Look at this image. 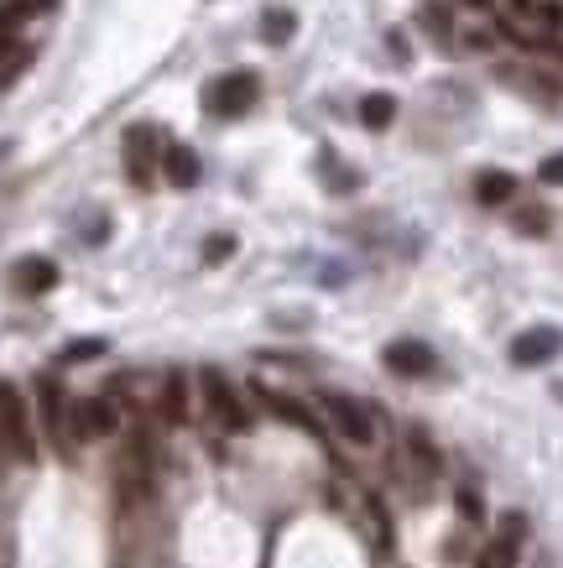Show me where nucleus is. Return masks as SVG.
Masks as SVG:
<instances>
[{
  "label": "nucleus",
  "instance_id": "nucleus-7",
  "mask_svg": "<svg viewBox=\"0 0 563 568\" xmlns=\"http://www.w3.org/2000/svg\"><path fill=\"white\" fill-rule=\"evenodd\" d=\"M125 172H131L136 189H152V178H157V131L152 125L125 131Z\"/></svg>",
  "mask_w": 563,
  "mask_h": 568
},
{
  "label": "nucleus",
  "instance_id": "nucleus-15",
  "mask_svg": "<svg viewBox=\"0 0 563 568\" xmlns=\"http://www.w3.org/2000/svg\"><path fill=\"white\" fill-rule=\"evenodd\" d=\"M292 32H298V16H292L287 5H266V11H261V37H266L272 48H282Z\"/></svg>",
  "mask_w": 563,
  "mask_h": 568
},
{
  "label": "nucleus",
  "instance_id": "nucleus-8",
  "mask_svg": "<svg viewBox=\"0 0 563 568\" xmlns=\"http://www.w3.org/2000/svg\"><path fill=\"white\" fill-rule=\"evenodd\" d=\"M381 360H386V371H392V376H412V380L439 371V355H433L422 339H392V345L381 350Z\"/></svg>",
  "mask_w": 563,
  "mask_h": 568
},
{
  "label": "nucleus",
  "instance_id": "nucleus-6",
  "mask_svg": "<svg viewBox=\"0 0 563 568\" xmlns=\"http://www.w3.org/2000/svg\"><path fill=\"white\" fill-rule=\"evenodd\" d=\"M69 423L79 438H110L120 427V407L110 397H84V402L69 407Z\"/></svg>",
  "mask_w": 563,
  "mask_h": 568
},
{
  "label": "nucleus",
  "instance_id": "nucleus-17",
  "mask_svg": "<svg viewBox=\"0 0 563 568\" xmlns=\"http://www.w3.org/2000/svg\"><path fill=\"white\" fill-rule=\"evenodd\" d=\"M418 22L433 43H448V37H454V11H448L444 0H428V5L418 11Z\"/></svg>",
  "mask_w": 563,
  "mask_h": 568
},
{
  "label": "nucleus",
  "instance_id": "nucleus-18",
  "mask_svg": "<svg viewBox=\"0 0 563 568\" xmlns=\"http://www.w3.org/2000/svg\"><path fill=\"white\" fill-rule=\"evenodd\" d=\"M516 564V543H506V537H495L486 553H480V564L475 568H512Z\"/></svg>",
  "mask_w": 563,
  "mask_h": 568
},
{
  "label": "nucleus",
  "instance_id": "nucleus-5",
  "mask_svg": "<svg viewBox=\"0 0 563 568\" xmlns=\"http://www.w3.org/2000/svg\"><path fill=\"white\" fill-rule=\"evenodd\" d=\"M559 355H563V329H553V324H532V329H522L512 339V365H522V371L548 365Z\"/></svg>",
  "mask_w": 563,
  "mask_h": 568
},
{
  "label": "nucleus",
  "instance_id": "nucleus-25",
  "mask_svg": "<svg viewBox=\"0 0 563 568\" xmlns=\"http://www.w3.org/2000/svg\"><path fill=\"white\" fill-rule=\"evenodd\" d=\"M11 48H16V26H11L5 16H0V58H5Z\"/></svg>",
  "mask_w": 563,
  "mask_h": 568
},
{
  "label": "nucleus",
  "instance_id": "nucleus-11",
  "mask_svg": "<svg viewBox=\"0 0 563 568\" xmlns=\"http://www.w3.org/2000/svg\"><path fill=\"white\" fill-rule=\"evenodd\" d=\"M163 172H167V183H172V189H193V183L204 178V167H199V152H193V146H183V142L163 146Z\"/></svg>",
  "mask_w": 563,
  "mask_h": 568
},
{
  "label": "nucleus",
  "instance_id": "nucleus-2",
  "mask_svg": "<svg viewBox=\"0 0 563 568\" xmlns=\"http://www.w3.org/2000/svg\"><path fill=\"white\" fill-rule=\"evenodd\" d=\"M261 95V73L256 69H235V73H219L209 84V95H204V110H209L214 120H235L245 116L251 105H256Z\"/></svg>",
  "mask_w": 563,
  "mask_h": 568
},
{
  "label": "nucleus",
  "instance_id": "nucleus-12",
  "mask_svg": "<svg viewBox=\"0 0 563 568\" xmlns=\"http://www.w3.org/2000/svg\"><path fill=\"white\" fill-rule=\"evenodd\" d=\"M11 282L37 298V292H52V287H58V266H52L47 256H26L22 266H16V277H11Z\"/></svg>",
  "mask_w": 563,
  "mask_h": 568
},
{
  "label": "nucleus",
  "instance_id": "nucleus-4",
  "mask_svg": "<svg viewBox=\"0 0 563 568\" xmlns=\"http://www.w3.org/2000/svg\"><path fill=\"white\" fill-rule=\"evenodd\" d=\"M324 412L334 418V427H339L350 444H375V418L366 402H355L345 391H324Z\"/></svg>",
  "mask_w": 563,
  "mask_h": 568
},
{
  "label": "nucleus",
  "instance_id": "nucleus-3",
  "mask_svg": "<svg viewBox=\"0 0 563 568\" xmlns=\"http://www.w3.org/2000/svg\"><path fill=\"white\" fill-rule=\"evenodd\" d=\"M199 386H204V402L214 407V418H219V427H225V433H245V427H251V412L240 407L235 386L219 376L214 365H204V371H199Z\"/></svg>",
  "mask_w": 563,
  "mask_h": 568
},
{
  "label": "nucleus",
  "instance_id": "nucleus-28",
  "mask_svg": "<svg viewBox=\"0 0 563 568\" xmlns=\"http://www.w3.org/2000/svg\"><path fill=\"white\" fill-rule=\"evenodd\" d=\"M469 11H491V0H465Z\"/></svg>",
  "mask_w": 563,
  "mask_h": 568
},
{
  "label": "nucleus",
  "instance_id": "nucleus-16",
  "mask_svg": "<svg viewBox=\"0 0 563 568\" xmlns=\"http://www.w3.org/2000/svg\"><path fill=\"white\" fill-rule=\"evenodd\" d=\"M392 120H397V99L392 95H366L360 99V125H366V131H386Z\"/></svg>",
  "mask_w": 563,
  "mask_h": 568
},
{
  "label": "nucleus",
  "instance_id": "nucleus-19",
  "mask_svg": "<svg viewBox=\"0 0 563 568\" xmlns=\"http://www.w3.org/2000/svg\"><path fill=\"white\" fill-rule=\"evenodd\" d=\"M516 230H522V235H548V214H542V209H522V214H516Z\"/></svg>",
  "mask_w": 563,
  "mask_h": 568
},
{
  "label": "nucleus",
  "instance_id": "nucleus-24",
  "mask_svg": "<svg viewBox=\"0 0 563 568\" xmlns=\"http://www.w3.org/2000/svg\"><path fill=\"white\" fill-rule=\"evenodd\" d=\"M230 251H235V240H230V235H214L209 245H204V256H209V261H225Z\"/></svg>",
  "mask_w": 563,
  "mask_h": 568
},
{
  "label": "nucleus",
  "instance_id": "nucleus-21",
  "mask_svg": "<svg viewBox=\"0 0 563 568\" xmlns=\"http://www.w3.org/2000/svg\"><path fill=\"white\" fill-rule=\"evenodd\" d=\"M99 350H105V339H79V345H69V350H63V360H94Z\"/></svg>",
  "mask_w": 563,
  "mask_h": 568
},
{
  "label": "nucleus",
  "instance_id": "nucleus-26",
  "mask_svg": "<svg viewBox=\"0 0 563 568\" xmlns=\"http://www.w3.org/2000/svg\"><path fill=\"white\" fill-rule=\"evenodd\" d=\"M542 22H548V26H563V5H559V0H548V5H542Z\"/></svg>",
  "mask_w": 563,
  "mask_h": 568
},
{
  "label": "nucleus",
  "instance_id": "nucleus-20",
  "mask_svg": "<svg viewBox=\"0 0 563 568\" xmlns=\"http://www.w3.org/2000/svg\"><path fill=\"white\" fill-rule=\"evenodd\" d=\"M538 178H542V183H553V189H559V183H563V152H553V157H542Z\"/></svg>",
  "mask_w": 563,
  "mask_h": 568
},
{
  "label": "nucleus",
  "instance_id": "nucleus-22",
  "mask_svg": "<svg viewBox=\"0 0 563 568\" xmlns=\"http://www.w3.org/2000/svg\"><path fill=\"white\" fill-rule=\"evenodd\" d=\"M454 500H459V517H465V521H480V517H486V506H480V496H475V491H459Z\"/></svg>",
  "mask_w": 563,
  "mask_h": 568
},
{
  "label": "nucleus",
  "instance_id": "nucleus-1",
  "mask_svg": "<svg viewBox=\"0 0 563 568\" xmlns=\"http://www.w3.org/2000/svg\"><path fill=\"white\" fill-rule=\"evenodd\" d=\"M0 444L11 459H22L32 464L37 459V433H32V412H26L22 391L11 386V380H0Z\"/></svg>",
  "mask_w": 563,
  "mask_h": 568
},
{
  "label": "nucleus",
  "instance_id": "nucleus-13",
  "mask_svg": "<svg viewBox=\"0 0 563 568\" xmlns=\"http://www.w3.org/2000/svg\"><path fill=\"white\" fill-rule=\"evenodd\" d=\"M163 418L172 427L188 423V376L183 371H167L163 376Z\"/></svg>",
  "mask_w": 563,
  "mask_h": 568
},
{
  "label": "nucleus",
  "instance_id": "nucleus-9",
  "mask_svg": "<svg viewBox=\"0 0 563 568\" xmlns=\"http://www.w3.org/2000/svg\"><path fill=\"white\" fill-rule=\"evenodd\" d=\"M37 402H43V423L47 433H52V444H58V454H69V402H63V386H58V376H37Z\"/></svg>",
  "mask_w": 563,
  "mask_h": 568
},
{
  "label": "nucleus",
  "instance_id": "nucleus-23",
  "mask_svg": "<svg viewBox=\"0 0 563 568\" xmlns=\"http://www.w3.org/2000/svg\"><path fill=\"white\" fill-rule=\"evenodd\" d=\"M522 532H527L522 511H506V521H501V537H506V543H522Z\"/></svg>",
  "mask_w": 563,
  "mask_h": 568
},
{
  "label": "nucleus",
  "instance_id": "nucleus-10",
  "mask_svg": "<svg viewBox=\"0 0 563 568\" xmlns=\"http://www.w3.org/2000/svg\"><path fill=\"white\" fill-rule=\"evenodd\" d=\"M256 397L261 407L272 412V418H282V423H292V427H303V433H313V438H324V423L308 412L298 397H287V391H272V386H256Z\"/></svg>",
  "mask_w": 563,
  "mask_h": 568
},
{
  "label": "nucleus",
  "instance_id": "nucleus-27",
  "mask_svg": "<svg viewBox=\"0 0 563 568\" xmlns=\"http://www.w3.org/2000/svg\"><path fill=\"white\" fill-rule=\"evenodd\" d=\"M512 11H538V0H512Z\"/></svg>",
  "mask_w": 563,
  "mask_h": 568
},
{
  "label": "nucleus",
  "instance_id": "nucleus-14",
  "mask_svg": "<svg viewBox=\"0 0 563 568\" xmlns=\"http://www.w3.org/2000/svg\"><path fill=\"white\" fill-rule=\"evenodd\" d=\"M516 193V178L512 172H480V178H475V198H480V204H486V209H491V204H506V198H512Z\"/></svg>",
  "mask_w": 563,
  "mask_h": 568
}]
</instances>
